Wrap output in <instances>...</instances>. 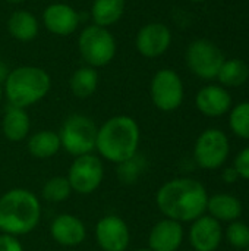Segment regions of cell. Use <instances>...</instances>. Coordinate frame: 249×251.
<instances>
[{
  "mask_svg": "<svg viewBox=\"0 0 249 251\" xmlns=\"http://www.w3.org/2000/svg\"><path fill=\"white\" fill-rule=\"evenodd\" d=\"M208 197L205 187L200 181L181 176L164 182L157 190L156 204L164 218L186 224L205 215Z\"/></svg>",
  "mask_w": 249,
  "mask_h": 251,
  "instance_id": "cell-1",
  "label": "cell"
},
{
  "mask_svg": "<svg viewBox=\"0 0 249 251\" xmlns=\"http://www.w3.org/2000/svg\"><path fill=\"white\" fill-rule=\"evenodd\" d=\"M141 128L128 115H116L104 121L97 131L95 151L110 163L119 165L138 154Z\"/></svg>",
  "mask_w": 249,
  "mask_h": 251,
  "instance_id": "cell-2",
  "label": "cell"
},
{
  "mask_svg": "<svg viewBox=\"0 0 249 251\" xmlns=\"http://www.w3.org/2000/svg\"><path fill=\"white\" fill-rule=\"evenodd\" d=\"M43 207L35 193L26 188L7 190L0 197V232L13 237L31 234L41 221Z\"/></svg>",
  "mask_w": 249,
  "mask_h": 251,
  "instance_id": "cell-3",
  "label": "cell"
},
{
  "mask_svg": "<svg viewBox=\"0 0 249 251\" xmlns=\"http://www.w3.org/2000/svg\"><path fill=\"white\" fill-rule=\"evenodd\" d=\"M51 76L40 66L22 65L9 71L3 82V96L9 106L28 109L50 93Z\"/></svg>",
  "mask_w": 249,
  "mask_h": 251,
  "instance_id": "cell-4",
  "label": "cell"
},
{
  "mask_svg": "<svg viewBox=\"0 0 249 251\" xmlns=\"http://www.w3.org/2000/svg\"><path fill=\"white\" fill-rule=\"evenodd\" d=\"M78 51L85 65L98 69L113 62L117 53V43L109 28L91 24L78 35Z\"/></svg>",
  "mask_w": 249,
  "mask_h": 251,
  "instance_id": "cell-5",
  "label": "cell"
},
{
  "mask_svg": "<svg viewBox=\"0 0 249 251\" xmlns=\"http://www.w3.org/2000/svg\"><path fill=\"white\" fill-rule=\"evenodd\" d=\"M98 126L82 113L69 115L57 131L62 149L72 157H79L95 151Z\"/></svg>",
  "mask_w": 249,
  "mask_h": 251,
  "instance_id": "cell-6",
  "label": "cell"
},
{
  "mask_svg": "<svg viewBox=\"0 0 249 251\" xmlns=\"http://www.w3.org/2000/svg\"><path fill=\"white\" fill-rule=\"evenodd\" d=\"M104 174L103 159L98 154L90 153L73 157L66 178L70 184L72 193L90 196L100 188L104 181Z\"/></svg>",
  "mask_w": 249,
  "mask_h": 251,
  "instance_id": "cell-7",
  "label": "cell"
},
{
  "mask_svg": "<svg viewBox=\"0 0 249 251\" xmlns=\"http://www.w3.org/2000/svg\"><path fill=\"white\" fill-rule=\"evenodd\" d=\"M150 97L153 104L161 112H175L181 107L185 88L179 74L170 68L157 71L150 82Z\"/></svg>",
  "mask_w": 249,
  "mask_h": 251,
  "instance_id": "cell-8",
  "label": "cell"
},
{
  "mask_svg": "<svg viewBox=\"0 0 249 251\" xmlns=\"http://www.w3.org/2000/svg\"><path fill=\"white\" fill-rule=\"evenodd\" d=\"M230 153L227 135L217 128H208L200 134L194 146V159L203 169L213 171L225 165Z\"/></svg>",
  "mask_w": 249,
  "mask_h": 251,
  "instance_id": "cell-9",
  "label": "cell"
},
{
  "mask_svg": "<svg viewBox=\"0 0 249 251\" xmlns=\"http://www.w3.org/2000/svg\"><path fill=\"white\" fill-rule=\"evenodd\" d=\"M225 62L223 51L216 43L207 38L192 41L186 49V65L192 74L203 79L217 78Z\"/></svg>",
  "mask_w": 249,
  "mask_h": 251,
  "instance_id": "cell-10",
  "label": "cell"
},
{
  "mask_svg": "<svg viewBox=\"0 0 249 251\" xmlns=\"http://www.w3.org/2000/svg\"><path fill=\"white\" fill-rule=\"evenodd\" d=\"M94 234L101 251H126L131 246V229L117 215H106L98 219Z\"/></svg>",
  "mask_w": 249,
  "mask_h": 251,
  "instance_id": "cell-11",
  "label": "cell"
},
{
  "mask_svg": "<svg viewBox=\"0 0 249 251\" xmlns=\"http://www.w3.org/2000/svg\"><path fill=\"white\" fill-rule=\"evenodd\" d=\"M172 44V31L163 22H148L142 25L135 35L138 53L147 59H156L164 54Z\"/></svg>",
  "mask_w": 249,
  "mask_h": 251,
  "instance_id": "cell-12",
  "label": "cell"
},
{
  "mask_svg": "<svg viewBox=\"0 0 249 251\" xmlns=\"http://www.w3.org/2000/svg\"><path fill=\"white\" fill-rule=\"evenodd\" d=\"M41 22L53 35L69 37L79 28L81 15L68 3H51L44 7Z\"/></svg>",
  "mask_w": 249,
  "mask_h": 251,
  "instance_id": "cell-13",
  "label": "cell"
},
{
  "mask_svg": "<svg viewBox=\"0 0 249 251\" xmlns=\"http://www.w3.org/2000/svg\"><path fill=\"white\" fill-rule=\"evenodd\" d=\"M50 235L62 247H78L87 240V226L81 218L60 213L50 224Z\"/></svg>",
  "mask_w": 249,
  "mask_h": 251,
  "instance_id": "cell-14",
  "label": "cell"
},
{
  "mask_svg": "<svg viewBox=\"0 0 249 251\" xmlns=\"http://www.w3.org/2000/svg\"><path fill=\"white\" fill-rule=\"evenodd\" d=\"M189 228V244L195 251H216L223 241V229L219 221L203 215Z\"/></svg>",
  "mask_w": 249,
  "mask_h": 251,
  "instance_id": "cell-15",
  "label": "cell"
},
{
  "mask_svg": "<svg viewBox=\"0 0 249 251\" xmlns=\"http://www.w3.org/2000/svg\"><path fill=\"white\" fill-rule=\"evenodd\" d=\"M185 238L181 222L173 219H161L153 225L148 234V249L151 251H178Z\"/></svg>",
  "mask_w": 249,
  "mask_h": 251,
  "instance_id": "cell-16",
  "label": "cell"
},
{
  "mask_svg": "<svg viewBox=\"0 0 249 251\" xmlns=\"http://www.w3.org/2000/svg\"><path fill=\"white\" fill-rule=\"evenodd\" d=\"M195 106L203 115L219 118L230 110L232 96L222 85H205L197 93Z\"/></svg>",
  "mask_w": 249,
  "mask_h": 251,
  "instance_id": "cell-17",
  "label": "cell"
},
{
  "mask_svg": "<svg viewBox=\"0 0 249 251\" xmlns=\"http://www.w3.org/2000/svg\"><path fill=\"white\" fill-rule=\"evenodd\" d=\"M31 118L26 109L7 106L1 119V132L10 143H21L29 137Z\"/></svg>",
  "mask_w": 249,
  "mask_h": 251,
  "instance_id": "cell-18",
  "label": "cell"
},
{
  "mask_svg": "<svg viewBox=\"0 0 249 251\" xmlns=\"http://www.w3.org/2000/svg\"><path fill=\"white\" fill-rule=\"evenodd\" d=\"M9 35L21 43H29L37 38L40 31V22L37 16L29 10H15L7 18L6 24Z\"/></svg>",
  "mask_w": 249,
  "mask_h": 251,
  "instance_id": "cell-19",
  "label": "cell"
},
{
  "mask_svg": "<svg viewBox=\"0 0 249 251\" xmlns=\"http://www.w3.org/2000/svg\"><path fill=\"white\" fill-rule=\"evenodd\" d=\"M59 134L53 129H40L28 137L26 150L29 156L38 160H47L54 157L60 151Z\"/></svg>",
  "mask_w": 249,
  "mask_h": 251,
  "instance_id": "cell-20",
  "label": "cell"
},
{
  "mask_svg": "<svg viewBox=\"0 0 249 251\" xmlns=\"http://www.w3.org/2000/svg\"><path fill=\"white\" fill-rule=\"evenodd\" d=\"M207 212L219 222H235L242 215V203L232 194L219 193L208 197Z\"/></svg>",
  "mask_w": 249,
  "mask_h": 251,
  "instance_id": "cell-21",
  "label": "cell"
},
{
  "mask_svg": "<svg viewBox=\"0 0 249 251\" xmlns=\"http://www.w3.org/2000/svg\"><path fill=\"white\" fill-rule=\"evenodd\" d=\"M98 82H100L98 71L88 65H82L70 75L69 90L76 99H88L97 91Z\"/></svg>",
  "mask_w": 249,
  "mask_h": 251,
  "instance_id": "cell-22",
  "label": "cell"
},
{
  "mask_svg": "<svg viewBox=\"0 0 249 251\" xmlns=\"http://www.w3.org/2000/svg\"><path fill=\"white\" fill-rule=\"evenodd\" d=\"M126 9V0H92L91 18L95 25L109 28L117 24Z\"/></svg>",
  "mask_w": 249,
  "mask_h": 251,
  "instance_id": "cell-23",
  "label": "cell"
},
{
  "mask_svg": "<svg viewBox=\"0 0 249 251\" xmlns=\"http://www.w3.org/2000/svg\"><path fill=\"white\" fill-rule=\"evenodd\" d=\"M217 78L225 87H239L249 78V66L241 59L225 60Z\"/></svg>",
  "mask_w": 249,
  "mask_h": 251,
  "instance_id": "cell-24",
  "label": "cell"
},
{
  "mask_svg": "<svg viewBox=\"0 0 249 251\" xmlns=\"http://www.w3.org/2000/svg\"><path fill=\"white\" fill-rule=\"evenodd\" d=\"M70 194L72 188L68 178L60 175L48 178L41 188V197L48 203H63L70 197Z\"/></svg>",
  "mask_w": 249,
  "mask_h": 251,
  "instance_id": "cell-25",
  "label": "cell"
},
{
  "mask_svg": "<svg viewBox=\"0 0 249 251\" xmlns=\"http://www.w3.org/2000/svg\"><path fill=\"white\" fill-rule=\"evenodd\" d=\"M145 168H147V160L144 159V156H141L138 153L134 157L119 163L117 169H116V175L122 184L132 185L139 179V176L144 174Z\"/></svg>",
  "mask_w": 249,
  "mask_h": 251,
  "instance_id": "cell-26",
  "label": "cell"
},
{
  "mask_svg": "<svg viewBox=\"0 0 249 251\" xmlns=\"http://www.w3.org/2000/svg\"><path fill=\"white\" fill-rule=\"evenodd\" d=\"M229 125L235 135L242 140H249V101L239 103L232 109Z\"/></svg>",
  "mask_w": 249,
  "mask_h": 251,
  "instance_id": "cell-27",
  "label": "cell"
},
{
  "mask_svg": "<svg viewBox=\"0 0 249 251\" xmlns=\"http://www.w3.org/2000/svg\"><path fill=\"white\" fill-rule=\"evenodd\" d=\"M225 237L232 247L247 250L249 247V225L241 221L230 222L226 228Z\"/></svg>",
  "mask_w": 249,
  "mask_h": 251,
  "instance_id": "cell-28",
  "label": "cell"
},
{
  "mask_svg": "<svg viewBox=\"0 0 249 251\" xmlns=\"http://www.w3.org/2000/svg\"><path fill=\"white\" fill-rule=\"evenodd\" d=\"M233 168L236 169L239 178H244V179L249 181V147L241 150L238 153V156L235 157Z\"/></svg>",
  "mask_w": 249,
  "mask_h": 251,
  "instance_id": "cell-29",
  "label": "cell"
},
{
  "mask_svg": "<svg viewBox=\"0 0 249 251\" xmlns=\"http://www.w3.org/2000/svg\"><path fill=\"white\" fill-rule=\"evenodd\" d=\"M0 251H25L18 237L0 232Z\"/></svg>",
  "mask_w": 249,
  "mask_h": 251,
  "instance_id": "cell-30",
  "label": "cell"
},
{
  "mask_svg": "<svg viewBox=\"0 0 249 251\" xmlns=\"http://www.w3.org/2000/svg\"><path fill=\"white\" fill-rule=\"evenodd\" d=\"M223 181L226 182V184H235L238 179H239V175H238V172H236V169L232 166V168H226L225 171H223Z\"/></svg>",
  "mask_w": 249,
  "mask_h": 251,
  "instance_id": "cell-31",
  "label": "cell"
},
{
  "mask_svg": "<svg viewBox=\"0 0 249 251\" xmlns=\"http://www.w3.org/2000/svg\"><path fill=\"white\" fill-rule=\"evenodd\" d=\"M9 71H10V69H9L4 63H1V62H0V82H1V84L4 82L6 76L9 75Z\"/></svg>",
  "mask_w": 249,
  "mask_h": 251,
  "instance_id": "cell-32",
  "label": "cell"
},
{
  "mask_svg": "<svg viewBox=\"0 0 249 251\" xmlns=\"http://www.w3.org/2000/svg\"><path fill=\"white\" fill-rule=\"evenodd\" d=\"M4 1H7V3H12V4H18V3H22L23 0H4Z\"/></svg>",
  "mask_w": 249,
  "mask_h": 251,
  "instance_id": "cell-33",
  "label": "cell"
},
{
  "mask_svg": "<svg viewBox=\"0 0 249 251\" xmlns=\"http://www.w3.org/2000/svg\"><path fill=\"white\" fill-rule=\"evenodd\" d=\"M1 97H3V84L0 82V101H1Z\"/></svg>",
  "mask_w": 249,
  "mask_h": 251,
  "instance_id": "cell-34",
  "label": "cell"
},
{
  "mask_svg": "<svg viewBox=\"0 0 249 251\" xmlns=\"http://www.w3.org/2000/svg\"><path fill=\"white\" fill-rule=\"evenodd\" d=\"M135 251H151V250H150V249L147 247V249H138V250H135Z\"/></svg>",
  "mask_w": 249,
  "mask_h": 251,
  "instance_id": "cell-35",
  "label": "cell"
},
{
  "mask_svg": "<svg viewBox=\"0 0 249 251\" xmlns=\"http://www.w3.org/2000/svg\"><path fill=\"white\" fill-rule=\"evenodd\" d=\"M191 1H194V3H203V1H205V0H191Z\"/></svg>",
  "mask_w": 249,
  "mask_h": 251,
  "instance_id": "cell-36",
  "label": "cell"
},
{
  "mask_svg": "<svg viewBox=\"0 0 249 251\" xmlns=\"http://www.w3.org/2000/svg\"><path fill=\"white\" fill-rule=\"evenodd\" d=\"M247 251H249V247H248V249H247Z\"/></svg>",
  "mask_w": 249,
  "mask_h": 251,
  "instance_id": "cell-37",
  "label": "cell"
}]
</instances>
